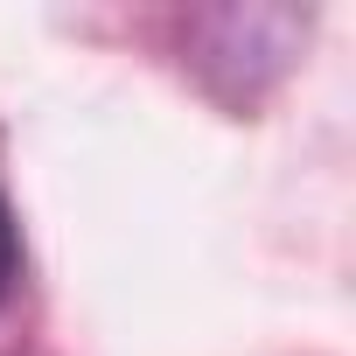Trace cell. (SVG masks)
<instances>
[{"mask_svg": "<svg viewBox=\"0 0 356 356\" xmlns=\"http://www.w3.org/2000/svg\"><path fill=\"white\" fill-rule=\"evenodd\" d=\"M15 280H22V231H15V210L0 203V300L15 293Z\"/></svg>", "mask_w": 356, "mask_h": 356, "instance_id": "obj_1", "label": "cell"}]
</instances>
